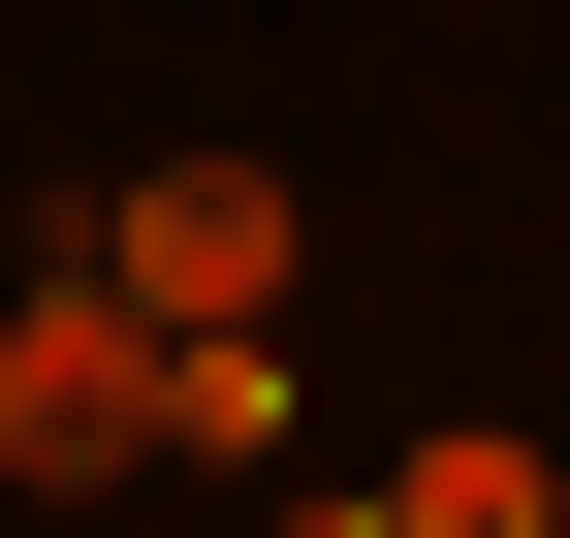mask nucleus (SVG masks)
Returning <instances> with one entry per match:
<instances>
[{
	"mask_svg": "<svg viewBox=\"0 0 570 538\" xmlns=\"http://www.w3.org/2000/svg\"><path fill=\"white\" fill-rule=\"evenodd\" d=\"M96 286H127V317H285V190H254V159H127V190H96Z\"/></svg>",
	"mask_w": 570,
	"mask_h": 538,
	"instance_id": "obj_2",
	"label": "nucleus"
},
{
	"mask_svg": "<svg viewBox=\"0 0 570 538\" xmlns=\"http://www.w3.org/2000/svg\"><path fill=\"white\" fill-rule=\"evenodd\" d=\"M0 476H32V507H96V476H159V317L96 286V222H63L32 286H0Z\"/></svg>",
	"mask_w": 570,
	"mask_h": 538,
	"instance_id": "obj_1",
	"label": "nucleus"
},
{
	"mask_svg": "<svg viewBox=\"0 0 570 538\" xmlns=\"http://www.w3.org/2000/svg\"><path fill=\"white\" fill-rule=\"evenodd\" d=\"M381 538H539V444H381Z\"/></svg>",
	"mask_w": 570,
	"mask_h": 538,
	"instance_id": "obj_3",
	"label": "nucleus"
}]
</instances>
